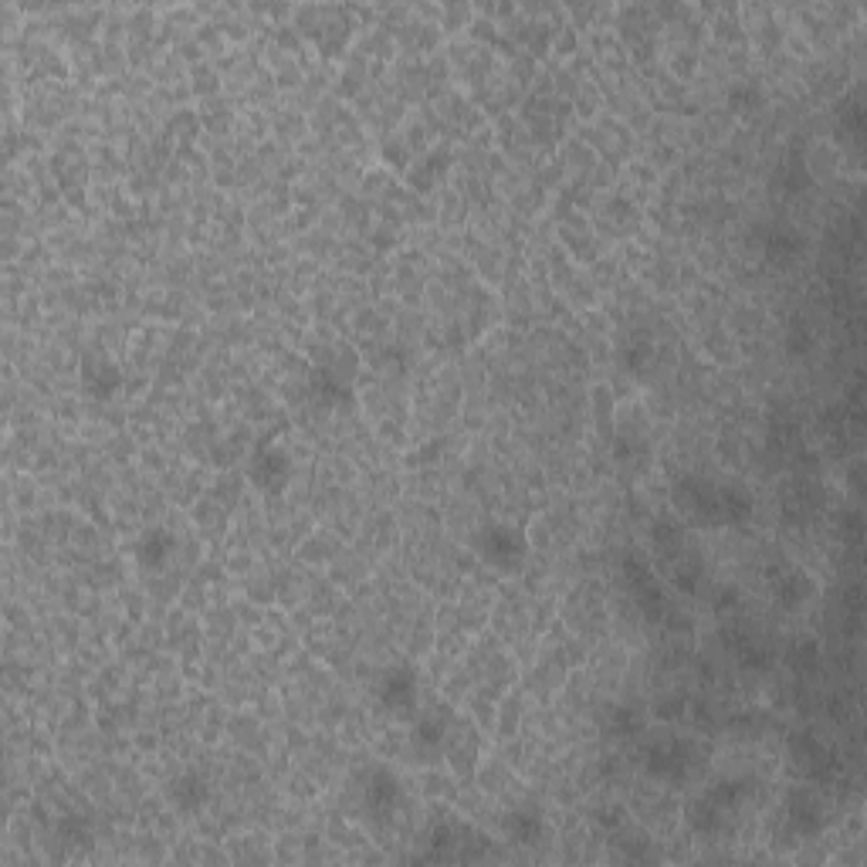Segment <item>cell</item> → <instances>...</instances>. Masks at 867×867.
Wrapping results in <instances>:
<instances>
[{"instance_id": "cell-1", "label": "cell", "mask_w": 867, "mask_h": 867, "mask_svg": "<svg viewBox=\"0 0 867 867\" xmlns=\"http://www.w3.org/2000/svg\"><path fill=\"white\" fill-rule=\"evenodd\" d=\"M695 763H699V749L684 735H664V739H658L644 749V766L661 783L688 780L691 773H695Z\"/></svg>"}, {"instance_id": "cell-2", "label": "cell", "mask_w": 867, "mask_h": 867, "mask_svg": "<svg viewBox=\"0 0 867 867\" xmlns=\"http://www.w3.org/2000/svg\"><path fill=\"white\" fill-rule=\"evenodd\" d=\"M376 702L393 719H414L421 709V678L414 664H390L376 681Z\"/></svg>"}, {"instance_id": "cell-3", "label": "cell", "mask_w": 867, "mask_h": 867, "mask_svg": "<svg viewBox=\"0 0 867 867\" xmlns=\"http://www.w3.org/2000/svg\"><path fill=\"white\" fill-rule=\"evenodd\" d=\"M475 549L478 556L502 569V572H518L526 566L529 559V543H526V533L515 529V526H485L478 536H475Z\"/></svg>"}, {"instance_id": "cell-4", "label": "cell", "mask_w": 867, "mask_h": 867, "mask_svg": "<svg viewBox=\"0 0 867 867\" xmlns=\"http://www.w3.org/2000/svg\"><path fill=\"white\" fill-rule=\"evenodd\" d=\"M292 475H296L292 457L271 441H261L248 457V482L268 498H278L288 488V482H292Z\"/></svg>"}, {"instance_id": "cell-5", "label": "cell", "mask_w": 867, "mask_h": 867, "mask_svg": "<svg viewBox=\"0 0 867 867\" xmlns=\"http://www.w3.org/2000/svg\"><path fill=\"white\" fill-rule=\"evenodd\" d=\"M403 806V783L390 766H373L363 780V811L386 824L396 817V811Z\"/></svg>"}, {"instance_id": "cell-6", "label": "cell", "mask_w": 867, "mask_h": 867, "mask_svg": "<svg viewBox=\"0 0 867 867\" xmlns=\"http://www.w3.org/2000/svg\"><path fill=\"white\" fill-rule=\"evenodd\" d=\"M451 729H454V715L444 705L427 709V712H421L414 719V725H411V753L417 756V763H431V760H437L444 753Z\"/></svg>"}, {"instance_id": "cell-7", "label": "cell", "mask_w": 867, "mask_h": 867, "mask_svg": "<svg viewBox=\"0 0 867 867\" xmlns=\"http://www.w3.org/2000/svg\"><path fill=\"white\" fill-rule=\"evenodd\" d=\"M783 811H786V824H789L796 834H803V837L817 834V830L827 824V806H824L820 793H814L811 786H793V789L786 793Z\"/></svg>"}, {"instance_id": "cell-8", "label": "cell", "mask_w": 867, "mask_h": 867, "mask_svg": "<svg viewBox=\"0 0 867 867\" xmlns=\"http://www.w3.org/2000/svg\"><path fill=\"white\" fill-rule=\"evenodd\" d=\"M166 796H169L173 811H177V814H184V817H197V814H204L207 806H210L214 789H210L207 776L187 770V773H180V776H173V780H169Z\"/></svg>"}, {"instance_id": "cell-9", "label": "cell", "mask_w": 867, "mask_h": 867, "mask_svg": "<svg viewBox=\"0 0 867 867\" xmlns=\"http://www.w3.org/2000/svg\"><path fill=\"white\" fill-rule=\"evenodd\" d=\"M82 390H85V396H92V400H99V403L112 400L115 393L123 390V370H120V363L102 360V357H85V360H82Z\"/></svg>"}, {"instance_id": "cell-10", "label": "cell", "mask_w": 867, "mask_h": 867, "mask_svg": "<svg viewBox=\"0 0 867 867\" xmlns=\"http://www.w3.org/2000/svg\"><path fill=\"white\" fill-rule=\"evenodd\" d=\"M173 549H177V536H173L166 526H149L136 536V546H133V559L146 569V572H156L169 562Z\"/></svg>"}, {"instance_id": "cell-11", "label": "cell", "mask_w": 867, "mask_h": 867, "mask_svg": "<svg viewBox=\"0 0 867 867\" xmlns=\"http://www.w3.org/2000/svg\"><path fill=\"white\" fill-rule=\"evenodd\" d=\"M444 753H447L451 766H454L461 776H472L475 760H478V735H475V729H472L468 722H457V719H454V729H451V735H447Z\"/></svg>"}, {"instance_id": "cell-12", "label": "cell", "mask_w": 867, "mask_h": 867, "mask_svg": "<svg viewBox=\"0 0 867 867\" xmlns=\"http://www.w3.org/2000/svg\"><path fill=\"white\" fill-rule=\"evenodd\" d=\"M773 594H776V603L783 610H799V607L811 603V597H814V580L803 569L789 566V569L780 572V580L773 584Z\"/></svg>"}, {"instance_id": "cell-13", "label": "cell", "mask_w": 867, "mask_h": 867, "mask_svg": "<svg viewBox=\"0 0 867 867\" xmlns=\"http://www.w3.org/2000/svg\"><path fill=\"white\" fill-rule=\"evenodd\" d=\"M505 834H508V840H515V844L536 847V844H543V837H546V820H543V814L536 811V806H518V811H512V814L505 817Z\"/></svg>"}, {"instance_id": "cell-14", "label": "cell", "mask_w": 867, "mask_h": 867, "mask_svg": "<svg viewBox=\"0 0 867 867\" xmlns=\"http://www.w3.org/2000/svg\"><path fill=\"white\" fill-rule=\"evenodd\" d=\"M312 393L319 396V403H326V407H345V403L353 400L350 380L336 370H326V367H319L312 373Z\"/></svg>"}, {"instance_id": "cell-15", "label": "cell", "mask_w": 867, "mask_h": 867, "mask_svg": "<svg viewBox=\"0 0 867 867\" xmlns=\"http://www.w3.org/2000/svg\"><path fill=\"white\" fill-rule=\"evenodd\" d=\"M803 248H806V241H803V235H796L793 227H773L770 230V238L763 241V255L773 261V265H793L799 255H803Z\"/></svg>"}, {"instance_id": "cell-16", "label": "cell", "mask_w": 867, "mask_h": 867, "mask_svg": "<svg viewBox=\"0 0 867 867\" xmlns=\"http://www.w3.org/2000/svg\"><path fill=\"white\" fill-rule=\"evenodd\" d=\"M722 518L725 526H742L753 518V495L742 485H722Z\"/></svg>"}, {"instance_id": "cell-17", "label": "cell", "mask_w": 867, "mask_h": 867, "mask_svg": "<svg viewBox=\"0 0 867 867\" xmlns=\"http://www.w3.org/2000/svg\"><path fill=\"white\" fill-rule=\"evenodd\" d=\"M729 105H732L735 112H742V115L756 112V109L763 105V92H760V85H753V82H739V85H732V89H729Z\"/></svg>"}, {"instance_id": "cell-18", "label": "cell", "mask_w": 867, "mask_h": 867, "mask_svg": "<svg viewBox=\"0 0 867 867\" xmlns=\"http://www.w3.org/2000/svg\"><path fill=\"white\" fill-rule=\"evenodd\" d=\"M651 363H654V345L648 342V339H641V342H633V345H627V353H623V367L630 370V373H648L651 370Z\"/></svg>"}]
</instances>
